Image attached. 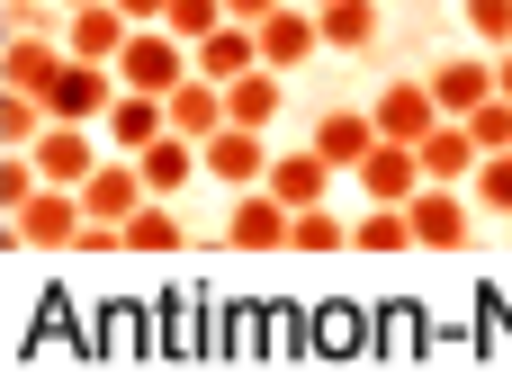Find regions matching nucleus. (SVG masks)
I'll list each match as a JSON object with an SVG mask.
<instances>
[{
  "mask_svg": "<svg viewBox=\"0 0 512 377\" xmlns=\"http://www.w3.org/2000/svg\"><path fill=\"white\" fill-rule=\"evenodd\" d=\"M189 72H198V45L171 36V27H135L126 54H117V81H126V90H153V99H171Z\"/></svg>",
  "mask_w": 512,
  "mask_h": 377,
  "instance_id": "nucleus-1",
  "label": "nucleus"
},
{
  "mask_svg": "<svg viewBox=\"0 0 512 377\" xmlns=\"http://www.w3.org/2000/svg\"><path fill=\"white\" fill-rule=\"evenodd\" d=\"M81 225H90V207H81V189H63V180H45L18 216H9V243L18 252H72L81 243Z\"/></svg>",
  "mask_w": 512,
  "mask_h": 377,
  "instance_id": "nucleus-2",
  "label": "nucleus"
},
{
  "mask_svg": "<svg viewBox=\"0 0 512 377\" xmlns=\"http://www.w3.org/2000/svg\"><path fill=\"white\" fill-rule=\"evenodd\" d=\"M351 180L369 189V207H414V198L432 189V171H423V144H396V135H378V153H369Z\"/></svg>",
  "mask_w": 512,
  "mask_h": 377,
  "instance_id": "nucleus-3",
  "label": "nucleus"
},
{
  "mask_svg": "<svg viewBox=\"0 0 512 377\" xmlns=\"http://www.w3.org/2000/svg\"><path fill=\"white\" fill-rule=\"evenodd\" d=\"M225 243L234 252H297V207L279 189H243L234 216H225Z\"/></svg>",
  "mask_w": 512,
  "mask_h": 377,
  "instance_id": "nucleus-4",
  "label": "nucleus"
},
{
  "mask_svg": "<svg viewBox=\"0 0 512 377\" xmlns=\"http://www.w3.org/2000/svg\"><path fill=\"white\" fill-rule=\"evenodd\" d=\"M117 90H126V81H117V63H90V54H72V63L54 72L45 108H54V117H72V126H90V117H108V108H117Z\"/></svg>",
  "mask_w": 512,
  "mask_h": 377,
  "instance_id": "nucleus-5",
  "label": "nucleus"
},
{
  "mask_svg": "<svg viewBox=\"0 0 512 377\" xmlns=\"http://www.w3.org/2000/svg\"><path fill=\"white\" fill-rule=\"evenodd\" d=\"M315 54H324V9H315V0H279V9L261 18V63L297 72V63H315Z\"/></svg>",
  "mask_w": 512,
  "mask_h": 377,
  "instance_id": "nucleus-6",
  "label": "nucleus"
},
{
  "mask_svg": "<svg viewBox=\"0 0 512 377\" xmlns=\"http://www.w3.org/2000/svg\"><path fill=\"white\" fill-rule=\"evenodd\" d=\"M198 153H207V180H225V189H261V180H270V162H279L261 126H225V135H207Z\"/></svg>",
  "mask_w": 512,
  "mask_h": 377,
  "instance_id": "nucleus-7",
  "label": "nucleus"
},
{
  "mask_svg": "<svg viewBox=\"0 0 512 377\" xmlns=\"http://www.w3.org/2000/svg\"><path fill=\"white\" fill-rule=\"evenodd\" d=\"M144 198H153V180H144V162H135V153H117V162H99V171L81 180V207H90L99 225H126Z\"/></svg>",
  "mask_w": 512,
  "mask_h": 377,
  "instance_id": "nucleus-8",
  "label": "nucleus"
},
{
  "mask_svg": "<svg viewBox=\"0 0 512 377\" xmlns=\"http://www.w3.org/2000/svg\"><path fill=\"white\" fill-rule=\"evenodd\" d=\"M468 198H459V180H432L423 198H414V252H468Z\"/></svg>",
  "mask_w": 512,
  "mask_h": 377,
  "instance_id": "nucleus-9",
  "label": "nucleus"
},
{
  "mask_svg": "<svg viewBox=\"0 0 512 377\" xmlns=\"http://www.w3.org/2000/svg\"><path fill=\"white\" fill-rule=\"evenodd\" d=\"M126 36H135V18H126L117 0H81V9H63V45L90 54V63H117Z\"/></svg>",
  "mask_w": 512,
  "mask_h": 377,
  "instance_id": "nucleus-10",
  "label": "nucleus"
},
{
  "mask_svg": "<svg viewBox=\"0 0 512 377\" xmlns=\"http://www.w3.org/2000/svg\"><path fill=\"white\" fill-rule=\"evenodd\" d=\"M369 108H378V135H396V144H423V135L450 117V108L432 99V81H387Z\"/></svg>",
  "mask_w": 512,
  "mask_h": 377,
  "instance_id": "nucleus-11",
  "label": "nucleus"
},
{
  "mask_svg": "<svg viewBox=\"0 0 512 377\" xmlns=\"http://www.w3.org/2000/svg\"><path fill=\"white\" fill-rule=\"evenodd\" d=\"M315 153L351 180V171L378 153V108H324V117H315Z\"/></svg>",
  "mask_w": 512,
  "mask_h": 377,
  "instance_id": "nucleus-12",
  "label": "nucleus"
},
{
  "mask_svg": "<svg viewBox=\"0 0 512 377\" xmlns=\"http://www.w3.org/2000/svg\"><path fill=\"white\" fill-rule=\"evenodd\" d=\"M234 126V108H225V81H207V72H189L180 90H171V135H189V144H207V135H225Z\"/></svg>",
  "mask_w": 512,
  "mask_h": 377,
  "instance_id": "nucleus-13",
  "label": "nucleus"
},
{
  "mask_svg": "<svg viewBox=\"0 0 512 377\" xmlns=\"http://www.w3.org/2000/svg\"><path fill=\"white\" fill-rule=\"evenodd\" d=\"M36 171H45V180H63V189H81V180L99 171V144H90V126L54 117V126L36 135Z\"/></svg>",
  "mask_w": 512,
  "mask_h": 377,
  "instance_id": "nucleus-14",
  "label": "nucleus"
},
{
  "mask_svg": "<svg viewBox=\"0 0 512 377\" xmlns=\"http://www.w3.org/2000/svg\"><path fill=\"white\" fill-rule=\"evenodd\" d=\"M171 135V99H153V90H117V108H108V144L117 153H144V144H162Z\"/></svg>",
  "mask_w": 512,
  "mask_h": 377,
  "instance_id": "nucleus-15",
  "label": "nucleus"
},
{
  "mask_svg": "<svg viewBox=\"0 0 512 377\" xmlns=\"http://www.w3.org/2000/svg\"><path fill=\"white\" fill-rule=\"evenodd\" d=\"M198 72H207V81H243V72H261V27L225 18L216 36H198Z\"/></svg>",
  "mask_w": 512,
  "mask_h": 377,
  "instance_id": "nucleus-16",
  "label": "nucleus"
},
{
  "mask_svg": "<svg viewBox=\"0 0 512 377\" xmlns=\"http://www.w3.org/2000/svg\"><path fill=\"white\" fill-rule=\"evenodd\" d=\"M63 63H72V45H54V36H36V27H18V36H9V90L45 99Z\"/></svg>",
  "mask_w": 512,
  "mask_h": 377,
  "instance_id": "nucleus-17",
  "label": "nucleus"
},
{
  "mask_svg": "<svg viewBox=\"0 0 512 377\" xmlns=\"http://www.w3.org/2000/svg\"><path fill=\"white\" fill-rule=\"evenodd\" d=\"M333 180H342V171H333L315 144H297V153H279V162H270V180H261V189H279L288 207H324V189H333Z\"/></svg>",
  "mask_w": 512,
  "mask_h": 377,
  "instance_id": "nucleus-18",
  "label": "nucleus"
},
{
  "mask_svg": "<svg viewBox=\"0 0 512 377\" xmlns=\"http://www.w3.org/2000/svg\"><path fill=\"white\" fill-rule=\"evenodd\" d=\"M432 99H441L450 117H468V108H486V99H495V63H486V54H450V63L432 72Z\"/></svg>",
  "mask_w": 512,
  "mask_h": 377,
  "instance_id": "nucleus-19",
  "label": "nucleus"
},
{
  "mask_svg": "<svg viewBox=\"0 0 512 377\" xmlns=\"http://www.w3.org/2000/svg\"><path fill=\"white\" fill-rule=\"evenodd\" d=\"M477 162H486V144L468 135V117H441V126L423 135V171H432V180H477Z\"/></svg>",
  "mask_w": 512,
  "mask_h": 377,
  "instance_id": "nucleus-20",
  "label": "nucleus"
},
{
  "mask_svg": "<svg viewBox=\"0 0 512 377\" xmlns=\"http://www.w3.org/2000/svg\"><path fill=\"white\" fill-rule=\"evenodd\" d=\"M135 162H144V180H153V198H180V189H189V180L207 171V153H198L189 135H162V144H144Z\"/></svg>",
  "mask_w": 512,
  "mask_h": 377,
  "instance_id": "nucleus-21",
  "label": "nucleus"
},
{
  "mask_svg": "<svg viewBox=\"0 0 512 377\" xmlns=\"http://www.w3.org/2000/svg\"><path fill=\"white\" fill-rule=\"evenodd\" d=\"M351 252H369V261H396V252H414V207H369V216L351 225Z\"/></svg>",
  "mask_w": 512,
  "mask_h": 377,
  "instance_id": "nucleus-22",
  "label": "nucleus"
},
{
  "mask_svg": "<svg viewBox=\"0 0 512 377\" xmlns=\"http://www.w3.org/2000/svg\"><path fill=\"white\" fill-rule=\"evenodd\" d=\"M378 27H387L378 0H324V45H333V54H369Z\"/></svg>",
  "mask_w": 512,
  "mask_h": 377,
  "instance_id": "nucleus-23",
  "label": "nucleus"
},
{
  "mask_svg": "<svg viewBox=\"0 0 512 377\" xmlns=\"http://www.w3.org/2000/svg\"><path fill=\"white\" fill-rule=\"evenodd\" d=\"M225 108H234V126H261V135H270V117H279V63L225 81Z\"/></svg>",
  "mask_w": 512,
  "mask_h": 377,
  "instance_id": "nucleus-24",
  "label": "nucleus"
},
{
  "mask_svg": "<svg viewBox=\"0 0 512 377\" xmlns=\"http://www.w3.org/2000/svg\"><path fill=\"white\" fill-rule=\"evenodd\" d=\"M126 252H144V261H153V252H180V216H171L162 198H144V207L126 216Z\"/></svg>",
  "mask_w": 512,
  "mask_h": 377,
  "instance_id": "nucleus-25",
  "label": "nucleus"
},
{
  "mask_svg": "<svg viewBox=\"0 0 512 377\" xmlns=\"http://www.w3.org/2000/svg\"><path fill=\"white\" fill-rule=\"evenodd\" d=\"M297 252H315V261L324 252H351V225L333 207H297Z\"/></svg>",
  "mask_w": 512,
  "mask_h": 377,
  "instance_id": "nucleus-26",
  "label": "nucleus"
},
{
  "mask_svg": "<svg viewBox=\"0 0 512 377\" xmlns=\"http://www.w3.org/2000/svg\"><path fill=\"white\" fill-rule=\"evenodd\" d=\"M468 135H477L486 153H512V99H504V90H495L486 108H468Z\"/></svg>",
  "mask_w": 512,
  "mask_h": 377,
  "instance_id": "nucleus-27",
  "label": "nucleus"
},
{
  "mask_svg": "<svg viewBox=\"0 0 512 377\" xmlns=\"http://www.w3.org/2000/svg\"><path fill=\"white\" fill-rule=\"evenodd\" d=\"M36 189H45V171H36V153H9V162H0V207L18 216V207H27Z\"/></svg>",
  "mask_w": 512,
  "mask_h": 377,
  "instance_id": "nucleus-28",
  "label": "nucleus"
},
{
  "mask_svg": "<svg viewBox=\"0 0 512 377\" xmlns=\"http://www.w3.org/2000/svg\"><path fill=\"white\" fill-rule=\"evenodd\" d=\"M162 27L198 45V36H216V27H225V0H171V18H162Z\"/></svg>",
  "mask_w": 512,
  "mask_h": 377,
  "instance_id": "nucleus-29",
  "label": "nucleus"
},
{
  "mask_svg": "<svg viewBox=\"0 0 512 377\" xmlns=\"http://www.w3.org/2000/svg\"><path fill=\"white\" fill-rule=\"evenodd\" d=\"M477 198H486V216H512V153L477 162Z\"/></svg>",
  "mask_w": 512,
  "mask_h": 377,
  "instance_id": "nucleus-30",
  "label": "nucleus"
},
{
  "mask_svg": "<svg viewBox=\"0 0 512 377\" xmlns=\"http://www.w3.org/2000/svg\"><path fill=\"white\" fill-rule=\"evenodd\" d=\"M468 27L504 54V45H512V0H468Z\"/></svg>",
  "mask_w": 512,
  "mask_h": 377,
  "instance_id": "nucleus-31",
  "label": "nucleus"
},
{
  "mask_svg": "<svg viewBox=\"0 0 512 377\" xmlns=\"http://www.w3.org/2000/svg\"><path fill=\"white\" fill-rule=\"evenodd\" d=\"M117 9H126L135 27H162V18H171V0H117Z\"/></svg>",
  "mask_w": 512,
  "mask_h": 377,
  "instance_id": "nucleus-32",
  "label": "nucleus"
},
{
  "mask_svg": "<svg viewBox=\"0 0 512 377\" xmlns=\"http://www.w3.org/2000/svg\"><path fill=\"white\" fill-rule=\"evenodd\" d=\"M270 9H279V0H225V18H243V27H261Z\"/></svg>",
  "mask_w": 512,
  "mask_h": 377,
  "instance_id": "nucleus-33",
  "label": "nucleus"
},
{
  "mask_svg": "<svg viewBox=\"0 0 512 377\" xmlns=\"http://www.w3.org/2000/svg\"><path fill=\"white\" fill-rule=\"evenodd\" d=\"M36 9H45V0H9V27H36Z\"/></svg>",
  "mask_w": 512,
  "mask_h": 377,
  "instance_id": "nucleus-34",
  "label": "nucleus"
},
{
  "mask_svg": "<svg viewBox=\"0 0 512 377\" xmlns=\"http://www.w3.org/2000/svg\"><path fill=\"white\" fill-rule=\"evenodd\" d=\"M495 90H504V99H512V45H504V54H495Z\"/></svg>",
  "mask_w": 512,
  "mask_h": 377,
  "instance_id": "nucleus-35",
  "label": "nucleus"
},
{
  "mask_svg": "<svg viewBox=\"0 0 512 377\" xmlns=\"http://www.w3.org/2000/svg\"><path fill=\"white\" fill-rule=\"evenodd\" d=\"M54 9H81V0H54Z\"/></svg>",
  "mask_w": 512,
  "mask_h": 377,
  "instance_id": "nucleus-36",
  "label": "nucleus"
},
{
  "mask_svg": "<svg viewBox=\"0 0 512 377\" xmlns=\"http://www.w3.org/2000/svg\"><path fill=\"white\" fill-rule=\"evenodd\" d=\"M315 9H324V0H315Z\"/></svg>",
  "mask_w": 512,
  "mask_h": 377,
  "instance_id": "nucleus-37",
  "label": "nucleus"
},
{
  "mask_svg": "<svg viewBox=\"0 0 512 377\" xmlns=\"http://www.w3.org/2000/svg\"><path fill=\"white\" fill-rule=\"evenodd\" d=\"M504 225H512V216H504Z\"/></svg>",
  "mask_w": 512,
  "mask_h": 377,
  "instance_id": "nucleus-38",
  "label": "nucleus"
}]
</instances>
